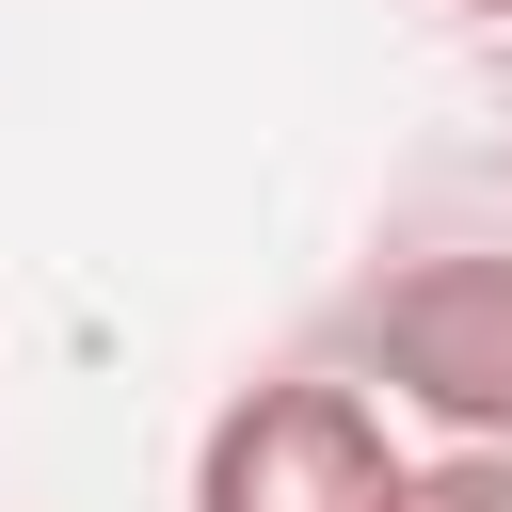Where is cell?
Returning a JSON list of instances; mask_svg holds the SVG:
<instances>
[{
  "label": "cell",
  "mask_w": 512,
  "mask_h": 512,
  "mask_svg": "<svg viewBox=\"0 0 512 512\" xmlns=\"http://www.w3.org/2000/svg\"><path fill=\"white\" fill-rule=\"evenodd\" d=\"M400 480L416 464L384 448L368 368H272L192 448V512H400Z\"/></svg>",
  "instance_id": "obj_2"
},
{
  "label": "cell",
  "mask_w": 512,
  "mask_h": 512,
  "mask_svg": "<svg viewBox=\"0 0 512 512\" xmlns=\"http://www.w3.org/2000/svg\"><path fill=\"white\" fill-rule=\"evenodd\" d=\"M448 16H496V32H512V0H448Z\"/></svg>",
  "instance_id": "obj_4"
},
{
  "label": "cell",
  "mask_w": 512,
  "mask_h": 512,
  "mask_svg": "<svg viewBox=\"0 0 512 512\" xmlns=\"http://www.w3.org/2000/svg\"><path fill=\"white\" fill-rule=\"evenodd\" d=\"M352 352L384 400H416L448 448H512V256L496 240H432L400 272H368Z\"/></svg>",
  "instance_id": "obj_1"
},
{
  "label": "cell",
  "mask_w": 512,
  "mask_h": 512,
  "mask_svg": "<svg viewBox=\"0 0 512 512\" xmlns=\"http://www.w3.org/2000/svg\"><path fill=\"white\" fill-rule=\"evenodd\" d=\"M400 512H512V448H432L400 480Z\"/></svg>",
  "instance_id": "obj_3"
}]
</instances>
